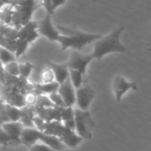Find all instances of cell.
Listing matches in <instances>:
<instances>
[{
	"instance_id": "cell-1",
	"label": "cell",
	"mask_w": 151,
	"mask_h": 151,
	"mask_svg": "<svg viewBox=\"0 0 151 151\" xmlns=\"http://www.w3.org/2000/svg\"><path fill=\"white\" fill-rule=\"evenodd\" d=\"M56 28L63 35H59L57 42L61 44V50H65L67 48H73L77 50L82 49L85 45L96 42L100 39L102 35L95 34H88L77 30H73L69 27L57 25Z\"/></svg>"
},
{
	"instance_id": "cell-2",
	"label": "cell",
	"mask_w": 151,
	"mask_h": 151,
	"mask_svg": "<svg viewBox=\"0 0 151 151\" xmlns=\"http://www.w3.org/2000/svg\"><path fill=\"white\" fill-rule=\"evenodd\" d=\"M125 27H119L105 37H101L96 41L94 51L90 54L92 58L101 60L105 55L112 52H126L127 48L120 42V35Z\"/></svg>"
},
{
	"instance_id": "cell-3",
	"label": "cell",
	"mask_w": 151,
	"mask_h": 151,
	"mask_svg": "<svg viewBox=\"0 0 151 151\" xmlns=\"http://www.w3.org/2000/svg\"><path fill=\"white\" fill-rule=\"evenodd\" d=\"M74 113V131L83 140H90L92 138V130L96 127V122L90 112L75 109Z\"/></svg>"
},
{
	"instance_id": "cell-4",
	"label": "cell",
	"mask_w": 151,
	"mask_h": 151,
	"mask_svg": "<svg viewBox=\"0 0 151 151\" xmlns=\"http://www.w3.org/2000/svg\"><path fill=\"white\" fill-rule=\"evenodd\" d=\"M96 95L94 89L88 85H82L75 91V103L78 109L82 111H88Z\"/></svg>"
},
{
	"instance_id": "cell-5",
	"label": "cell",
	"mask_w": 151,
	"mask_h": 151,
	"mask_svg": "<svg viewBox=\"0 0 151 151\" xmlns=\"http://www.w3.org/2000/svg\"><path fill=\"white\" fill-rule=\"evenodd\" d=\"M35 9V6L14 5L12 23H13L15 27L19 28L20 27H22L30 20L32 13L34 12Z\"/></svg>"
},
{
	"instance_id": "cell-6",
	"label": "cell",
	"mask_w": 151,
	"mask_h": 151,
	"mask_svg": "<svg viewBox=\"0 0 151 151\" xmlns=\"http://www.w3.org/2000/svg\"><path fill=\"white\" fill-rule=\"evenodd\" d=\"M91 55H84L77 50H73L71 54L69 61L66 63L69 69L80 71L82 74H86L88 65L92 60Z\"/></svg>"
},
{
	"instance_id": "cell-7",
	"label": "cell",
	"mask_w": 151,
	"mask_h": 151,
	"mask_svg": "<svg viewBox=\"0 0 151 151\" xmlns=\"http://www.w3.org/2000/svg\"><path fill=\"white\" fill-rule=\"evenodd\" d=\"M10 139V146L20 145V134L23 129V125L19 121H8L0 126Z\"/></svg>"
},
{
	"instance_id": "cell-8",
	"label": "cell",
	"mask_w": 151,
	"mask_h": 151,
	"mask_svg": "<svg viewBox=\"0 0 151 151\" xmlns=\"http://www.w3.org/2000/svg\"><path fill=\"white\" fill-rule=\"evenodd\" d=\"M113 91L116 101L121 102L124 95L129 90H137V84L135 82L127 81L123 76H117L113 81Z\"/></svg>"
},
{
	"instance_id": "cell-9",
	"label": "cell",
	"mask_w": 151,
	"mask_h": 151,
	"mask_svg": "<svg viewBox=\"0 0 151 151\" xmlns=\"http://www.w3.org/2000/svg\"><path fill=\"white\" fill-rule=\"evenodd\" d=\"M37 31L39 35L45 36L50 41H57L60 35L58 29L53 26L51 22V16L50 14H46V16L38 22Z\"/></svg>"
},
{
	"instance_id": "cell-10",
	"label": "cell",
	"mask_w": 151,
	"mask_h": 151,
	"mask_svg": "<svg viewBox=\"0 0 151 151\" xmlns=\"http://www.w3.org/2000/svg\"><path fill=\"white\" fill-rule=\"evenodd\" d=\"M57 92L62 97L65 107H72L75 104V89L69 78L59 85Z\"/></svg>"
},
{
	"instance_id": "cell-11",
	"label": "cell",
	"mask_w": 151,
	"mask_h": 151,
	"mask_svg": "<svg viewBox=\"0 0 151 151\" xmlns=\"http://www.w3.org/2000/svg\"><path fill=\"white\" fill-rule=\"evenodd\" d=\"M41 131L35 127H23L20 134V143L28 149L39 142Z\"/></svg>"
},
{
	"instance_id": "cell-12",
	"label": "cell",
	"mask_w": 151,
	"mask_h": 151,
	"mask_svg": "<svg viewBox=\"0 0 151 151\" xmlns=\"http://www.w3.org/2000/svg\"><path fill=\"white\" fill-rule=\"evenodd\" d=\"M48 66L51 69L54 74V80L59 85L62 84L67 78H69V68L65 64H56L52 61L47 62Z\"/></svg>"
},
{
	"instance_id": "cell-13",
	"label": "cell",
	"mask_w": 151,
	"mask_h": 151,
	"mask_svg": "<svg viewBox=\"0 0 151 151\" xmlns=\"http://www.w3.org/2000/svg\"><path fill=\"white\" fill-rule=\"evenodd\" d=\"M59 139L65 144V147H69L72 149L76 148L83 141V139L81 137H80L73 130L69 129L66 127H65V131L59 137Z\"/></svg>"
},
{
	"instance_id": "cell-14",
	"label": "cell",
	"mask_w": 151,
	"mask_h": 151,
	"mask_svg": "<svg viewBox=\"0 0 151 151\" xmlns=\"http://www.w3.org/2000/svg\"><path fill=\"white\" fill-rule=\"evenodd\" d=\"M39 142H42L43 144L47 145L48 147H50V149L55 151H63L65 149V144L61 142V140L58 137L47 134L42 132L40 134Z\"/></svg>"
},
{
	"instance_id": "cell-15",
	"label": "cell",
	"mask_w": 151,
	"mask_h": 151,
	"mask_svg": "<svg viewBox=\"0 0 151 151\" xmlns=\"http://www.w3.org/2000/svg\"><path fill=\"white\" fill-rule=\"evenodd\" d=\"M59 84L57 81H51L48 83H42V84H35L33 86V89L31 90L34 92L36 96L44 95V94H51L54 92H57L58 89Z\"/></svg>"
},
{
	"instance_id": "cell-16",
	"label": "cell",
	"mask_w": 151,
	"mask_h": 151,
	"mask_svg": "<svg viewBox=\"0 0 151 151\" xmlns=\"http://www.w3.org/2000/svg\"><path fill=\"white\" fill-rule=\"evenodd\" d=\"M84 77H85V75L82 74L80 71L69 69V79H70L73 86L74 87V88L77 89L83 85Z\"/></svg>"
},
{
	"instance_id": "cell-17",
	"label": "cell",
	"mask_w": 151,
	"mask_h": 151,
	"mask_svg": "<svg viewBox=\"0 0 151 151\" xmlns=\"http://www.w3.org/2000/svg\"><path fill=\"white\" fill-rule=\"evenodd\" d=\"M5 107H6V113L9 121H19L20 113H21L20 109L10 104H5Z\"/></svg>"
},
{
	"instance_id": "cell-18",
	"label": "cell",
	"mask_w": 151,
	"mask_h": 151,
	"mask_svg": "<svg viewBox=\"0 0 151 151\" xmlns=\"http://www.w3.org/2000/svg\"><path fill=\"white\" fill-rule=\"evenodd\" d=\"M28 42L26 39H16L15 41V50L14 56L16 58H19L22 54H24L28 47Z\"/></svg>"
},
{
	"instance_id": "cell-19",
	"label": "cell",
	"mask_w": 151,
	"mask_h": 151,
	"mask_svg": "<svg viewBox=\"0 0 151 151\" xmlns=\"http://www.w3.org/2000/svg\"><path fill=\"white\" fill-rule=\"evenodd\" d=\"M17 58H15L13 52L6 50L5 48L0 47V63L6 65L11 62H15Z\"/></svg>"
},
{
	"instance_id": "cell-20",
	"label": "cell",
	"mask_w": 151,
	"mask_h": 151,
	"mask_svg": "<svg viewBox=\"0 0 151 151\" xmlns=\"http://www.w3.org/2000/svg\"><path fill=\"white\" fill-rule=\"evenodd\" d=\"M34 68V65L31 63H25V64H19V77L27 80L31 72Z\"/></svg>"
},
{
	"instance_id": "cell-21",
	"label": "cell",
	"mask_w": 151,
	"mask_h": 151,
	"mask_svg": "<svg viewBox=\"0 0 151 151\" xmlns=\"http://www.w3.org/2000/svg\"><path fill=\"white\" fill-rule=\"evenodd\" d=\"M13 15V10L10 6H4V8L1 11L0 13V20L4 24L12 23Z\"/></svg>"
},
{
	"instance_id": "cell-22",
	"label": "cell",
	"mask_w": 151,
	"mask_h": 151,
	"mask_svg": "<svg viewBox=\"0 0 151 151\" xmlns=\"http://www.w3.org/2000/svg\"><path fill=\"white\" fill-rule=\"evenodd\" d=\"M4 71L5 73L12 75V76H19V64L15 62H11L9 64L4 65Z\"/></svg>"
},
{
	"instance_id": "cell-23",
	"label": "cell",
	"mask_w": 151,
	"mask_h": 151,
	"mask_svg": "<svg viewBox=\"0 0 151 151\" xmlns=\"http://www.w3.org/2000/svg\"><path fill=\"white\" fill-rule=\"evenodd\" d=\"M49 98H50V100L51 101V103L53 104L54 106H57V107H65V104L62 97L60 96V95L58 92H54V93L50 94Z\"/></svg>"
},
{
	"instance_id": "cell-24",
	"label": "cell",
	"mask_w": 151,
	"mask_h": 151,
	"mask_svg": "<svg viewBox=\"0 0 151 151\" xmlns=\"http://www.w3.org/2000/svg\"><path fill=\"white\" fill-rule=\"evenodd\" d=\"M8 121H9V119H8L7 113H6L5 104L0 98V126H2L4 123H6Z\"/></svg>"
},
{
	"instance_id": "cell-25",
	"label": "cell",
	"mask_w": 151,
	"mask_h": 151,
	"mask_svg": "<svg viewBox=\"0 0 151 151\" xmlns=\"http://www.w3.org/2000/svg\"><path fill=\"white\" fill-rule=\"evenodd\" d=\"M42 79L43 83H48L54 81V74L50 67H48L46 70H44L42 73Z\"/></svg>"
},
{
	"instance_id": "cell-26",
	"label": "cell",
	"mask_w": 151,
	"mask_h": 151,
	"mask_svg": "<svg viewBox=\"0 0 151 151\" xmlns=\"http://www.w3.org/2000/svg\"><path fill=\"white\" fill-rule=\"evenodd\" d=\"M33 123H34V126H35L36 129H38L41 132H43L44 127H45V123H46V121L43 119L40 118L39 116H35V117L33 118Z\"/></svg>"
},
{
	"instance_id": "cell-27",
	"label": "cell",
	"mask_w": 151,
	"mask_h": 151,
	"mask_svg": "<svg viewBox=\"0 0 151 151\" xmlns=\"http://www.w3.org/2000/svg\"><path fill=\"white\" fill-rule=\"evenodd\" d=\"M36 98H37V96L30 91L29 93H27V95L24 96V102H25V104H27V105H34L36 102Z\"/></svg>"
},
{
	"instance_id": "cell-28",
	"label": "cell",
	"mask_w": 151,
	"mask_h": 151,
	"mask_svg": "<svg viewBox=\"0 0 151 151\" xmlns=\"http://www.w3.org/2000/svg\"><path fill=\"white\" fill-rule=\"evenodd\" d=\"M29 151H55L52 149H50V147H48L47 145L43 144L42 142L38 143L36 142L35 144H34L33 146H31L29 148Z\"/></svg>"
},
{
	"instance_id": "cell-29",
	"label": "cell",
	"mask_w": 151,
	"mask_h": 151,
	"mask_svg": "<svg viewBox=\"0 0 151 151\" xmlns=\"http://www.w3.org/2000/svg\"><path fill=\"white\" fill-rule=\"evenodd\" d=\"M0 145L4 147L10 146V139L1 127H0Z\"/></svg>"
},
{
	"instance_id": "cell-30",
	"label": "cell",
	"mask_w": 151,
	"mask_h": 151,
	"mask_svg": "<svg viewBox=\"0 0 151 151\" xmlns=\"http://www.w3.org/2000/svg\"><path fill=\"white\" fill-rule=\"evenodd\" d=\"M42 5L44 6L46 12H47V14H50V16L54 14L55 12V10L53 9L52 7V4H51V0H41Z\"/></svg>"
},
{
	"instance_id": "cell-31",
	"label": "cell",
	"mask_w": 151,
	"mask_h": 151,
	"mask_svg": "<svg viewBox=\"0 0 151 151\" xmlns=\"http://www.w3.org/2000/svg\"><path fill=\"white\" fill-rule=\"evenodd\" d=\"M38 36H39V33H38L37 29H34L28 33V35L26 37V40L27 41L28 43H30V42H33L34 41H35L38 38Z\"/></svg>"
},
{
	"instance_id": "cell-32",
	"label": "cell",
	"mask_w": 151,
	"mask_h": 151,
	"mask_svg": "<svg viewBox=\"0 0 151 151\" xmlns=\"http://www.w3.org/2000/svg\"><path fill=\"white\" fill-rule=\"evenodd\" d=\"M0 83L5 85V71L2 63H0Z\"/></svg>"
},
{
	"instance_id": "cell-33",
	"label": "cell",
	"mask_w": 151,
	"mask_h": 151,
	"mask_svg": "<svg viewBox=\"0 0 151 151\" xmlns=\"http://www.w3.org/2000/svg\"><path fill=\"white\" fill-rule=\"evenodd\" d=\"M66 2V0H51V4H52V7L54 10H56L58 6L64 4Z\"/></svg>"
},
{
	"instance_id": "cell-34",
	"label": "cell",
	"mask_w": 151,
	"mask_h": 151,
	"mask_svg": "<svg viewBox=\"0 0 151 151\" xmlns=\"http://www.w3.org/2000/svg\"><path fill=\"white\" fill-rule=\"evenodd\" d=\"M0 13H1V11H0Z\"/></svg>"
}]
</instances>
